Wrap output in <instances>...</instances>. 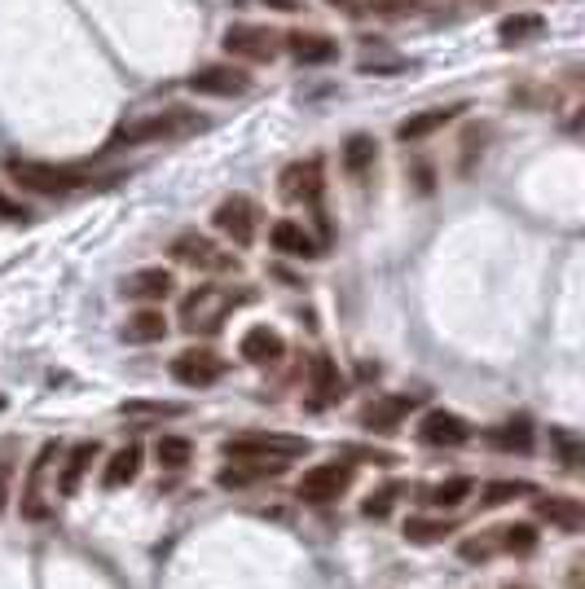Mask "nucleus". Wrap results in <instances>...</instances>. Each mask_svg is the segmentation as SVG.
<instances>
[{
	"instance_id": "15",
	"label": "nucleus",
	"mask_w": 585,
	"mask_h": 589,
	"mask_svg": "<svg viewBox=\"0 0 585 589\" xmlns=\"http://www.w3.org/2000/svg\"><path fill=\"white\" fill-rule=\"evenodd\" d=\"M462 102L454 106H436V110H418V115H410L405 124H396V141H423V137H432V132H440L449 124V119H458L462 115Z\"/></svg>"
},
{
	"instance_id": "38",
	"label": "nucleus",
	"mask_w": 585,
	"mask_h": 589,
	"mask_svg": "<svg viewBox=\"0 0 585 589\" xmlns=\"http://www.w3.org/2000/svg\"><path fill=\"white\" fill-rule=\"evenodd\" d=\"M361 75H392V71H405L401 58H361Z\"/></svg>"
},
{
	"instance_id": "3",
	"label": "nucleus",
	"mask_w": 585,
	"mask_h": 589,
	"mask_svg": "<svg viewBox=\"0 0 585 589\" xmlns=\"http://www.w3.org/2000/svg\"><path fill=\"white\" fill-rule=\"evenodd\" d=\"M308 449L304 436H286V431H247V436H234L220 444L225 458H251V462H291Z\"/></svg>"
},
{
	"instance_id": "9",
	"label": "nucleus",
	"mask_w": 585,
	"mask_h": 589,
	"mask_svg": "<svg viewBox=\"0 0 585 589\" xmlns=\"http://www.w3.org/2000/svg\"><path fill=\"white\" fill-rule=\"evenodd\" d=\"M190 88L198 97H242V93H251V75L242 66L212 62V66H198L190 75Z\"/></svg>"
},
{
	"instance_id": "36",
	"label": "nucleus",
	"mask_w": 585,
	"mask_h": 589,
	"mask_svg": "<svg viewBox=\"0 0 585 589\" xmlns=\"http://www.w3.org/2000/svg\"><path fill=\"white\" fill-rule=\"evenodd\" d=\"M458 554H462V559H467V563H484V559H493V554H498V550H493V532H484V537H471V541H462V546H458Z\"/></svg>"
},
{
	"instance_id": "8",
	"label": "nucleus",
	"mask_w": 585,
	"mask_h": 589,
	"mask_svg": "<svg viewBox=\"0 0 585 589\" xmlns=\"http://www.w3.org/2000/svg\"><path fill=\"white\" fill-rule=\"evenodd\" d=\"M225 370H229L225 357L212 348H185L181 357L172 361V379L185 383V387H212V383L225 379Z\"/></svg>"
},
{
	"instance_id": "7",
	"label": "nucleus",
	"mask_w": 585,
	"mask_h": 589,
	"mask_svg": "<svg viewBox=\"0 0 585 589\" xmlns=\"http://www.w3.org/2000/svg\"><path fill=\"white\" fill-rule=\"evenodd\" d=\"M278 190L286 203H322L326 190V176H322V159H300V163H286L278 176Z\"/></svg>"
},
{
	"instance_id": "19",
	"label": "nucleus",
	"mask_w": 585,
	"mask_h": 589,
	"mask_svg": "<svg viewBox=\"0 0 585 589\" xmlns=\"http://www.w3.org/2000/svg\"><path fill=\"white\" fill-rule=\"evenodd\" d=\"M53 458H58V444H44V449L36 453V462H31V471H27V488H22V515L27 519H44L40 484H44V475H49Z\"/></svg>"
},
{
	"instance_id": "27",
	"label": "nucleus",
	"mask_w": 585,
	"mask_h": 589,
	"mask_svg": "<svg viewBox=\"0 0 585 589\" xmlns=\"http://www.w3.org/2000/svg\"><path fill=\"white\" fill-rule=\"evenodd\" d=\"M137 471H141V444H128V449H119L115 458L106 462L102 484H106V488H124V484L137 480Z\"/></svg>"
},
{
	"instance_id": "13",
	"label": "nucleus",
	"mask_w": 585,
	"mask_h": 589,
	"mask_svg": "<svg viewBox=\"0 0 585 589\" xmlns=\"http://www.w3.org/2000/svg\"><path fill=\"white\" fill-rule=\"evenodd\" d=\"M238 357L247 365H278L286 357V339L273 326H251L247 335L238 339Z\"/></svg>"
},
{
	"instance_id": "2",
	"label": "nucleus",
	"mask_w": 585,
	"mask_h": 589,
	"mask_svg": "<svg viewBox=\"0 0 585 589\" xmlns=\"http://www.w3.org/2000/svg\"><path fill=\"white\" fill-rule=\"evenodd\" d=\"M251 299V291H216V286H198V291H190L181 299V321L185 326L194 330H203V335H216V326L220 321H225L229 313H234V308H242Z\"/></svg>"
},
{
	"instance_id": "44",
	"label": "nucleus",
	"mask_w": 585,
	"mask_h": 589,
	"mask_svg": "<svg viewBox=\"0 0 585 589\" xmlns=\"http://www.w3.org/2000/svg\"><path fill=\"white\" fill-rule=\"evenodd\" d=\"M0 409H5V396H0Z\"/></svg>"
},
{
	"instance_id": "12",
	"label": "nucleus",
	"mask_w": 585,
	"mask_h": 589,
	"mask_svg": "<svg viewBox=\"0 0 585 589\" xmlns=\"http://www.w3.org/2000/svg\"><path fill=\"white\" fill-rule=\"evenodd\" d=\"M225 49L238 53V58H251V62H269L278 53V36L269 27H251V22H234L225 31Z\"/></svg>"
},
{
	"instance_id": "35",
	"label": "nucleus",
	"mask_w": 585,
	"mask_h": 589,
	"mask_svg": "<svg viewBox=\"0 0 585 589\" xmlns=\"http://www.w3.org/2000/svg\"><path fill=\"white\" fill-rule=\"evenodd\" d=\"M181 414V405H159V400H124L119 418H172Z\"/></svg>"
},
{
	"instance_id": "30",
	"label": "nucleus",
	"mask_w": 585,
	"mask_h": 589,
	"mask_svg": "<svg viewBox=\"0 0 585 589\" xmlns=\"http://www.w3.org/2000/svg\"><path fill=\"white\" fill-rule=\"evenodd\" d=\"M542 31H546L542 14H511V18H502V22H498V40H502V44L533 40V36H542Z\"/></svg>"
},
{
	"instance_id": "34",
	"label": "nucleus",
	"mask_w": 585,
	"mask_h": 589,
	"mask_svg": "<svg viewBox=\"0 0 585 589\" xmlns=\"http://www.w3.org/2000/svg\"><path fill=\"white\" fill-rule=\"evenodd\" d=\"M401 497H405V484H383V488H374V493L366 497V506H361V510H366V515L370 519H388L392 515V506L396 502H401Z\"/></svg>"
},
{
	"instance_id": "1",
	"label": "nucleus",
	"mask_w": 585,
	"mask_h": 589,
	"mask_svg": "<svg viewBox=\"0 0 585 589\" xmlns=\"http://www.w3.org/2000/svg\"><path fill=\"white\" fill-rule=\"evenodd\" d=\"M5 176L18 185V190H31V194H44V198L84 190V181H88L80 168H58V163H44V159H18V154L5 159Z\"/></svg>"
},
{
	"instance_id": "21",
	"label": "nucleus",
	"mask_w": 585,
	"mask_h": 589,
	"mask_svg": "<svg viewBox=\"0 0 585 589\" xmlns=\"http://www.w3.org/2000/svg\"><path fill=\"white\" fill-rule=\"evenodd\" d=\"M537 515L564 532H581V524H585V506L577 497H542V502H537Z\"/></svg>"
},
{
	"instance_id": "10",
	"label": "nucleus",
	"mask_w": 585,
	"mask_h": 589,
	"mask_svg": "<svg viewBox=\"0 0 585 589\" xmlns=\"http://www.w3.org/2000/svg\"><path fill=\"white\" fill-rule=\"evenodd\" d=\"M418 440L427 449H458V444L471 440V427L449 409H427L423 422H418Z\"/></svg>"
},
{
	"instance_id": "43",
	"label": "nucleus",
	"mask_w": 585,
	"mask_h": 589,
	"mask_svg": "<svg viewBox=\"0 0 585 589\" xmlns=\"http://www.w3.org/2000/svg\"><path fill=\"white\" fill-rule=\"evenodd\" d=\"M506 589H533V585H506Z\"/></svg>"
},
{
	"instance_id": "20",
	"label": "nucleus",
	"mask_w": 585,
	"mask_h": 589,
	"mask_svg": "<svg viewBox=\"0 0 585 589\" xmlns=\"http://www.w3.org/2000/svg\"><path fill=\"white\" fill-rule=\"evenodd\" d=\"M273 475H282V462H251V458H238V466H225V471L216 475L220 488H251L260 480H273Z\"/></svg>"
},
{
	"instance_id": "6",
	"label": "nucleus",
	"mask_w": 585,
	"mask_h": 589,
	"mask_svg": "<svg viewBox=\"0 0 585 589\" xmlns=\"http://www.w3.org/2000/svg\"><path fill=\"white\" fill-rule=\"evenodd\" d=\"M212 225H216V233H225L229 242L247 247V242H256L260 211H256V203H251L247 194H234V198H225V203L212 211Z\"/></svg>"
},
{
	"instance_id": "24",
	"label": "nucleus",
	"mask_w": 585,
	"mask_h": 589,
	"mask_svg": "<svg viewBox=\"0 0 585 589\" xmlns=\"http://www.w3.org/2000/svg\"><path fill=\"white\" fill-rule=\"evenodd\" d=\"M493 449H502V453H533V422L528 418H511V422H502L498 431L489 436Z\"/></svg>"
},
{
	"instance_id": "11",
	"label": "nucleus",
	"mask_w": 585,
	"mask_h": 589,
	"mask_svg": "<svg viewBox=\"0 0 585 589\" xmlns=\"http://www.w3.org/2000/svg\"><path fill=\"white\" fill-rule=\"evenodd\" d=\"M168 255H172L176 264H190V269H229V255H220L216 242L207 238V233H198V229L176 233Z\"/></svg>"
},
{
	"instance_id": "28",
	"label": "nucleus",
	"mask_w": 585,
	"mask_h": 589,
	"mask_svg": "<svg viewBox=\"0 0 585 589\" xmlns=\"http://www.w3.org/2000/svg\"><path fill=\"white\" fill-rule=\"evenodd\" d=\"M374 154H379V141H374L370 132H352L344 141V168L352 176H366L374 168Z\"/></svg>"
},
{
	"instance_id": "22",
	"label": "nucleus",
	"mask_w": 585,
	"mask_h": 589,
	"mask_svg": "<svg viewBox=\"0 0 585 589\" xmlns=\"http://www.w3.org/2000/svg\"><path fill=\"white\" fill-rule=\"evenodd\" d=\"M414 405H418L414 396H383V400H374L366 414H361V422H366V427H374V431H388V427H396V422L410 414Z\"/></svg>"
},
{
	"instance_id": "42",
	"label": "nucleus",
	"mask_w": 585,
	"mask_h": 589,
	"mask_svg": "<svg viewBox=\"0 0 585 589\" xmlns=\"http://www.w3.org/2000/svg\"><path fill=\"white\" fill-rule=\"evenodd\" d=\"M326 5H339V9H348V5H352V0H326Z\"/></svg>"
},
{
	"instance_id": "32",
	"label": "nucleus",
	"mask_w": 585,
	"mask_h": 589,
	"mask_svg": "<svg viewBox=\"0 0 585 589\" xmlns=\"http://www.w3.org/2000/svg\"><path fill=\"white\" fill-rule=\"evenodd\" d=\"M154 458H159L163 471H181V466L194 458V444L185 436H159V444H154Z\"/></svg>"
},
{
	"instance_id": "31",
	"label": "nucleus",
	"mask_w": 585,
	"mask_h": 589,
	"mask_svg": "<svg viewBox=\"0 0 585 589\" xmlns=\"http://www.w3.org/2000/svg\"><path fill=\"white\" fill-rule=\"evenodd\" d=\"M528 493H533V484H524V480H493V484L480 488V506L493 510V506H506V502H520V497H528Z\"/></svg>"
},
{
	"instance_id": "4",
	"label": "nucleus",
	"mask_w": 585,
	"mask_h": 589,
	"mask_svg": "<svg viewBox=\"0 0 585 589\" xmlns=\"http://www.w3.org/2000/svg\"><path fill=\"white\" fill-rule=\"evenodd\" d=\"M198 119L190 110H168V115H141V119H124L115 132H110L106 150H124V146H146V141H163L176 137V132H190Z\"/></svg>"
},
{
	"instance_id": "39",
	"label": "nucleus",
	"mask_w": 585,
	"mask_h": 589,
	"mask_svg": "<svg viewBox=\"0 0 585 589\" xmlns=\"http://www.w3.org/2000/svg\"><path fill=\"white\" fill-rule=\"evenodd\" d=\"M0 220H27V207H22L14 194H5V190H0Z\"/></svg>"
},
{
	"instance_id": "5",
	"label": "nucleus",
	"mask_w": 585,
	"mask_h": 589,
	"mask_svg": "<svg viewBox=\"0 0 585 589\" xmlns=\"http://www.w3.org/2000/svg\"><path fill=\"white\" fill-rule=\"evenodd\" d=\"M352 480H357V471H352V462H322V466H313V471H304V480H300V502L308 506H326V502H339V497L352 488Z\"/></svg>"
},
{
	"instance_id": "37",
	"label": "nucleus",
	"mask_w": 585,
	"mask_h": 589,
	"mask_svg": "<svg viewBox=\"0 0 585 589\" xmlns=\"http://www.w3.org/2000/svg\"><path fill=\"white\" fill-rule=\"evenodd\" d=\"M550 440L559 444V453H564L568 471H577V466H581V449H577V436H572V431H550Z\"/></svg>"
},
{
	"instance_id": "18",
	"label": "nucleus",
	"mask_w": 585,
	"mask_h": 589,
	"mask_svg": "<svg viewBox=\"0 0 585 589\" xmlns=\"http://www.w3.org/2000/svg\"><path fill=\"white\" fill-rule=\"evenodd\" d=\"M172 291H176V277L168 269H137L132 277H124L128 299H146V304H154V299H168Z\"/></svg>"
},
{
	"instance_id": "16",
	"label": "nucleus",
	"mask_w": 585,
	"mask_h": 589,
	"mask_svg": "<svg viewBox=\"0 0 585 589\" xmlns=\"http://www.w3.org/2000/svg\"><path fill=\"white\" fill-rule=\"evenodd\" d=\"M339 392H344L339 365L330 357H313V365H308V396H313V409H326L330 400H339Z\"/></svg>"
},
{
	"instance_id": "23",
	"label": "nucleus",
	"mask_w": 585,
	"mask_h": 589,
	"mask_svg": "<svg viewBox=\"0 0 585 589\" xmlns=\"http://www.w3.org/2000/svg\"><path fill=\"white\" fill-rule=\"evenodd\" d=\"M93 458H97V440H84V444H75V449H71V458H66V466H62V480H58V493L62 497H71L75 488L84 484V475H88V466H93Z\"/></svg>"
},
{
	"instance_id": "25",
	"label": "nucleus",
	"mask_w": 585,
	"mask_h": 589,
	"mask_svg": "<svg viewBox=\"0 0 585 589\" xmlns=\"http://www.w3.org/2000/svg\"><path fill=\"white\" fill-rule=\"evenodd\" d=\"M454 537V519H427V515H410L405 519V541H414V546H436V541Z\"/></svg>"
},
{
	"instance_id": "17",
	"label": "nucleus",
	"mask_w": 585,
	"mask_h": 589,
	"mask_svg": "<svg viewBox=\"0 0 585 589\" xmlns=\"http://www.w3.org/2000/svg\"><path fill=\"white\" fill-rule=\"evenodd\" d=\"M269 247L282 255H295V260H308V255H317V238L300 220H278V225L269 229Z\"/></svg>"
},
{
	"instance_id": "33",
	"label": "nucleus",
	"mask_w": 585,
	"mask_h": 589,
	"mask_svg": "<svg viewBox=\"0 0 585 589\" xmlns=\"http://www.w3.org/2000/svg\"><path fill=\"white\" fill-rule=\"evenodd\" d=\"M471 488H476L471 480H445V484L427 488V506H440V510H445V506H462L471 497Z\"/></svg>"
},
{
	"instance_id": "26",
	"label": "nucleus",
	"mask_w": 585,
	"mask_h": 589,
	"mask_svg": "<svg viewBox=\"0 0 585 589\" xmlns=\"http://www.w3.org/2000/svg\"><path fill=\"white\" fill-rule=\"evenodd\" d=\"M493 550L528 559V554L537 550V528L533 524H506V528H498V532H493Z\"/></svg>"
},
{
	"instance_id": "40",
	"label": "nucleus",
	"mask_w": 585,
	"mask_h": 589,
	"mask_svg": "<svg viewBox=\"0 0 585 589\" xmlns=\"http://www.w3.org/2000/svg\"><path fill=\"white\" fill-rule=\"evenodd\" d=\"M9 475H14V444H0V497H5V484H9Z\"/></svg>"
},
{
	"instance_id": "14",
	"label": "nucleus",
	"mask_w": 585,
	"mask_h": 589,
	"mask_svg": "<svg viewBox=\"0 0 585 589\" xmlns=\"http://www.w3.org/2000/svg\"><path fill=\"white\" fill-rule=\"evenodd\" d=\"M286 44H291V58L300 66H326V62L339 58V44L330 36H322V31H291Z\"/></svg>"
},
{
	"instance_id": "29",
	"label": "nucleus",
	"mask_w": 585,
	"mask_h": 589,
	"mask_svg": "<svg viewBox=\"0 0 585 589\" xmlns=\"http://www.w3.org/2000/svg\"><path fill=\"white\" fill-rule=\"evenodd\" d=\"M163 335H168V317L163 313H137V317H128V326H124V339L128 343H159Z\"/></svg>"
},
{
	"instance_id": "41",
	"label": "nucleus",
	"mask_w": 585,
	"mask_h": 589,
	"mask_svg": "<svg viewBox=\"0 0 585 589\" xmlns=\"http://www.w3.org/2000/svg\"><path fill=\"white\" fill-rule=\"evenodd\" d=\"M264 5H269L273 14H295V9H300L304 0H264Z\"/></svg>"
}]
</instances>
